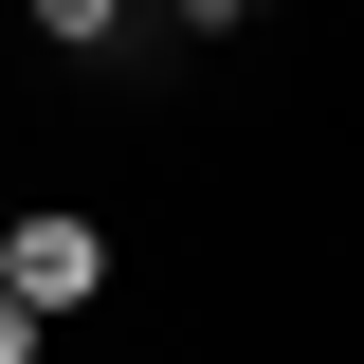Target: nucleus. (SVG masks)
Wrapping results in <instances>:
<instances>
[{
  "label": "nucleus",
  "mask_w": 364,
  "mask_h": 364,
  "mask_svg": "<svg viewBox=\"0 0 364 364\" xmlns=\"http://www.w3.org/2000/svg\"><path fill=\"white\" fill-rule=\"evenodd\" d=\"M200 18H273V0H200Z\"/></svg>",
  "instance_id": "4"
},
{
  "label": "nucleus",
  "mask_w": 364,
  "mask_h": 364,
  "mask_svg": "<svg viewBox=\"0 0 364 364\" xmlns=\"http://www.w3.org/2000/svg\"><path fill=\"white\" fill-rule=\"evenodd\" d=\"M128 18H200V0H128Z\"/></svg>",
  "instance_id": "5"
},
{
  "label": "nucleus",
  "mask_w": 364,
  "mask_h": 364,
  "mask_svg": "<svg viewBox=\"0 0 364 364\" xmlns=\"http://www.w3.org/2000/svg\"><path fill=\"white\" fill-rule=\"evenodd\" d=\"M37 37H73V55H91V37H128V0H37Z\"/></svg>",
  "instance_id": "2"
},
{
  "label": "nucleus",
  "mask_w": 364,
  "mask_h": 364,
  "mask_svg": "<svg viewBox=\"0 0 364 364\" xmlns=\"http://www.w3.org/2000/svg\"><path fill=\"white\" fill-rule=\"evenodd\" d=\"M0 291H18V310H91V291H109V237L73 219V200H37V219H0Z\"/></svg>",
  "instance_id": "1"
},
{
  "label": "nucleus",
  "mask_w": 364,
  "mask_h": 364,
  "mask_svg": "<svg viewBox=\"0 0 364 364\" xmlns=\"http://www.w3.org/2000/svg\"><path fill=\"white\" fill-rule=\"evenodd\" d=\"M0 364H37V310H18V291H0Z\"/></svg>",
  "instance_id": "3"
}]
</instances>
